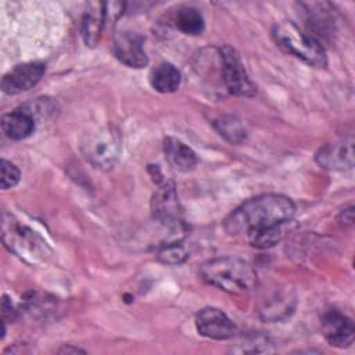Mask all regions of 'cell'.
<instances>
[{
	"instance_id": "obj_1",
	"label": "cell",
	"mask_w": 355,
	"mask_h": 355,
	"mask_svg": "<svg viewBox=\"0 0 355 355\" xmlns=\"http://www.w3.org/2000/svg\"><path fill=\"white\" fill-rule=\"evenodd\" d=\"M295 205L282 194H261L244 201L225 219V232L230 236L251 234L272 226L291 222Z\"/></svg>"
},
{
	"instance_id": "obj_2",
	"label": "cell",
	"mask_w": 355,
	"mask_h": 355,
	"mask_svg": "<svg viewBox=\"0 0 355 355\" xmlns=\"http://www.w3.org/2000/svg\"><path fill=\"white\" fill-rule=\"evenodd\" d=\"M201 279L229 294H244L258 283L252 265L239 257H219L200 266Z\"/></svg>"
},
{
	"instance_id": "obj_3",
	"label": "cell",
	"mask_w": 355,
	"mask_h": 355,
	"mask_svg": "<svg viewBox=\"0 0 355 355\" xmlns=\"http://www.w3.org/2000/svg\"><path fill=\"white\" fill-rule=\"evenodd\" d=\"M272 37L276 46L286 54L294 55L311 67L323 68L327 65V54L322 43L302 32L291 21H280L272 29Z\"/></svg>"
},
{
	"instance_id": "obj_4",
	"label": "cell",
	"mask_w": 355,
	"mask_h": 355,
	"mask_svg": "<svg viewBox=\"0 0 355 355\" xmlns=\"http://www.w3.org/2000/svg\"><path fill=\"white\" fill-rule=\"evenodd\" d=\"M1 232L4 245L31 265L44 262L50 255V248L46 241L35 230L15 219L12 215L3 214Z\"/></svg>"
},
{
	"instance_id": "obj_5",
	"label": "cell",
	"mask_w": 355,
	"mask_h": 355,
	"mask_svg": "<svg viewBox=\"0 0 355 355\" xmlns=\"http://www.w3.org/2000/svg\"><path fill=\"white\" fill-rule=\"evenodd\" d=\"M80 153L94 168L111 169L122 154L121 132L112 125H105L86 133L80 143Z\"/></svg>"
},
{
	"instance_id": "obj_6",
	"label": "cell",
	"mask_w": 355,
	"mask_h": 355,
	"mask_svg": "<svg viewBox=\"0 0 355 355\" xmlns=\"http://www.w3.org/2000/svg\"><path fill=\"white\" fill-rule=\"evenodd\" d=\"M218 57L220 64V79L226 90L233 96L252 97L257 93V87L250 79L239 53L232 46L223 44L218 49Z\"/></svg>"
},
{
	"instance_id": "obj_7",
	"label": "cell",
	"mask_w": 355,
	"mask_h": 355,
	"mask_svg": "<svg viewBox=\"0 0 355 355\" xmlns=\"http://www.w3.org/2000/svg\"><path fill=\"white\" fill-rule=\"evenodd\" d=\"M151 212L154 219L172 227L180 229L183 226L182 208L173 183H164L151 198Z\"/></svg>"
},
{
	"instance_id": "obj_8",
	"label": "cell",
	"mask_w": 355,
	"mask_h": 355,
	"mask_svg": "<svg viewBox=\"0 0 355 355\" xmlns=\"http://www.w3.org/2000/svg\"><path fill=\"white\" fill-rule=\"evenodd\" d=\"M112 53L116 60L129 68H143L148 64V57L144 50V39L136 32L122 31L115 35Z\"/></svg>"
},
{
	"instance_id": "obj_9",
	"label": "cell",
	"mask_w": 355,
	"mask_h": 355,
	"mask_svg": "<svg viewBox=\"0 0 355 355\" xmlns=\"http://www.w3.org/2000/svg\"><path fill=\"white\" fill-rule=\"evenodd\" d=\"M46 65L43 62H24L15 65L1 79V90L6 94H19L28 92L43 78Z\"/></svg>"
},
{
	"instance_id": "obj_10",
	"label": "cell",
	"mask_w": 355,
	"mask_h": 355,
	"mask_svg": "<svg viewBox=\"0 0 355 355\" xmlns=\"http://www.w3.org/2000/svg\"><path fill=\"white\" fill-rule=\"evenodd\" d=\"M196 329L201 336L212 340H227L236 333V326L230 318L214 306L198 311L196 315Z\"/></svg>"
},
{
	"instance_id": "obj_11",
	"label": "cell",
	"mask_w": 355,
	"mask_h": 355,
	"mask_svg": "<svg viewBox=\"0 0 355 355\" xmlns=\"http://www.w3.org/2000/svg\"><path fill=\"white\" fill-rule=\"evenodd\" d=\"M322 333L330 345L347 348L354 343L355 327L348 316L338 311H330L322 319Z\"/></svg>"
},
{
	"instance_id": "obj_12",
	"label": "cell",
	"mask_w": 355,
	"mask_h": 355,
	"mask_svg": "<svg viewBox=\"0 0 355 355\" xmlns=\"http://www.w3.org/2000/svg\"><path fill=\"white\" fill-rule=\"evenodd\" d=\"M315 159L320 168L329 171H347L354 166V146L351 140L327 143L319 148Z\"/></svg>"
},
{
	"instance_id": "obj_13",
	"label": "cell",
	"mask_w": 355,
	"mask_h": 355,
	"mask_svg": "<svg viewBox=\"0 0 355 355\" xmlns=\"http://www.w3.org/2000/svg\"><path fill=\"white\" fill-rule=\"evenodd\" d=\"M108 25L105 3L90 1L85 7L82 17V36L87 47L98 44L104 28Z\"/></svg>"
},
{
	"instance_id": "obj_14",
	"label": "cell",
	"mask_w": 355,
	"mask_h": 355,
	"mask_svg": "<svg viewBox=\"0 0 355 355\" xmlns=\"http://www.w3.org/2000/svg\"><path fill=\"white\" fill-rule=\"evenodd\" d=\"M309 28L322 39H330L336 33L337 15L327 3H304Z\"/></svg>"
},
{
	"instance_id": "obj_15",
	"label": "cell",
	"mask_w": 355,
	"mask_h": 355,
	"mask_svg": "<svg viewBox=\"0 0 355 355\" xmlns=\"http://www.w3.org/2000/svg\"><path fill=\"white\" fill-rule=\"evenodd\" d=\"M36 119L31 111L21 105L19 108L6 114L1 118V129L7 137L12 140H22L29 137L36 129Z\"/></svg>"
},
{
	"instance_id": "obj_16",
	"label": "cell",
	"mask_w": 355,
	"mask_h": 355,
	"mask_svg": "<svg viewBox=\"0 0 355 355\" xmlns=\"http://www.w3.org/2000/svg\"><path fill=\"white\" fill-rule=\"evenodd\" d=\"M295 306V297L288 290H275L259 306V315L263 320L277 322L287 318Z\"/></svg>"
},
{
	"instance_id": "obj_17",
	"label": "cell",
	"mask_w": 355,
	"mask_h": 355,
	"mask_svg": "<svg viewBox=\"0 0 355 355\" xmlns=\"http://www.w3.org/2000/svg\"><path fill=\"white\" fill-rule=\"evenodd\" d=\"M164 153L171 166L179 172H189L197 165L196 153L187 144L175 137L165 139Z\"/></svg>"
},
{
	"instance_id": "obj_18",
	"label": "cell",
	"mask_w": 355,
	"mask_h": 355,
	"mask_svg": "<svg viewBox=\"0 0 355 355\" xmlns=\"http://www.w3.org/2000/svg\"><path fill=\"white\" fill-rule=\"evenodd\" d=\"M182 82L180 71L171 62H161L150 72V83L158 93H173Z\"/></svg>"
},
{
	"instance_id": "obj_19",
	"label": "cell",
	"mask_w": 355,
	"mask_h": 355,
	"mask_svg": "<svg viewBox=\"0 0 355 355\" xmlns=\"http://www.w3.org/2000/svg\"><path fill=\"white\" fill-rule=\"evenodd\" d=\"M175 26L184 35L196 36L204 31L202 14L194 7H182L173 15Z\"/></svg>"
},
{
	"instance_id": "obj_20",
	"label": "cell",
	"mask_w": 355,
	"mask_h": 355,
	"mask_svg": "<svg viewBox=\"0 0 355 355\" xmlns=\"http://www.w3.org/2000/svg\"><path fill=\"white\" fill-rule=\"evenodd\" d=\"M212 125L227 141L240 144L247 139V130L240 119L233 115H219L212 121Z\"/></svg>"
},
{
	"instance_id": "obj_21",
	"label": "cell",
	"mask_w": 355,
	"mask_h": 355,
	"mask_svg": "<svg viewBox=\"0 0 355 355\" xmlns=\"http://www.w3.org/2000/svg\"><path fill=\"white\" fill-rule=\"evenodd\" d=\"M290 222L277 225V226H272L255 233L248 234V241L251 245L257 247V248H269L273 247L275 244H277L279 241H282V239L284 237L287 227H288Z\"/></svg>"
},
{
	"instance_id": "obj_22",
	"label": "cell",
	"mask_w": 355,
	"mask_h": 355,
	"mask_svg": "<svg viewBox=\"0 0 355 355\" xmlns=\"http://www.w3.org/2000/svg\"><path fill=\"white\" fill-rule=\"evenodd\" d=\"M189 254L179 241L164 244L158 248L157 258L166 265H180L187 259Z\"/></svg>"
},
{
	"instance_id": "obj_23",
	"label": "cell",
	"mask_w": 355,
	"mask_h": 355,
	"mask_svg": "<svg viewBox=\"0 0 355 355\" xmlns=\"http://www.w3.org/2000/svg\"><path fill=\"white\" fill-rule=\"evenodd\" d=\"M31 114L35 116L36 122L40 121H47L49 118H53L55 115V112L58 111V105L53 98L49 97H39L36 100H33L32 103L24 104Z\"/></svg>"
},
{
	"instance_id": "obj_24",
	"label": "cell",
	"mask_w": 355,
	"mask_h": 355,
	"mask_svg": "<svg viewBox=\"0 0 355 355\" xmlns=\"http://www.w3.org/2000/svg\"><path fill=\"white\" fill-rule=\"evenodd\" d=\"M1 179H0V184H1V189L3 190H7V189H11L14 186L18 184L19 182V178H21V173H19V169L17 168L15 164H12L11 161H7V159H1Z\"/></svg>"
},
{
	"instance_id": "obj_25",
	"label": "cell",
	"mask_w": 355,
	"mask_h": 355,
	"mask_svg": "<svg viewBox=\"0 0 355 355\" xmlns=\"http://www.w3.org/2000/svg\"><path fill=\"white\" fill-rule=\"evenodd\" d=\"M239 348L233 349L234 352H269L270 344L265 337H251L245 341V344H237Z\"/></svg>"
},
{
	"instance_id": "obj_26",
	"label": "cell",
	"mask_w": 355,
	"mask_h": 355,
	"mask_svg": "<svg viewBox=\"0 0 355 355\" xmlns=\"http://www.w3.org/2000/svg\"><path fill=\"white\" fill-rule=\"evenodd\" d=\"M1 315H3V320L10 319L14 320L15 315H17V309L14 308L11 300H8L7 295H3V302H1Z\"/></svg>"
},
{
	"instance_id": "obj_27",
	"label": "cell",
	"mask_w": 355,
	"mask_h": 355,
	"mask_svg": "<svg viewBox=\"0 0 355 355\" xmlns=\"http://www.w3.org/2000/svg\"><path fill=\"white\" fill-rule=\"evenodd\" d=\"M354 208L352 207H349V208H345V209H343L341 212H340V222L343 223V225H345V226H352V223H354V211H352Z\"/></svg>"
},
{
	"instance_id": "obj_28",
	"label": "cell",
	"mask_w": 355,
	"mask_h": 355,
	"mask_svg": "<svg viewBox=\"0 0 355 355\" xmlns=\"http://www.w3.org/2000/svg\"><path fill=\"white\" fill-rule=\"evenodd\" d=\"M60 354H76V352H85L83 349L78 347H71V345H64L61 349H58Z\"/></svg>"
}]
</instances>
